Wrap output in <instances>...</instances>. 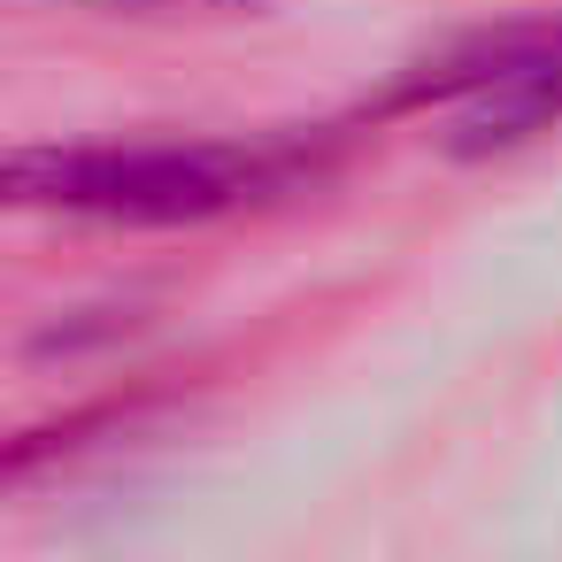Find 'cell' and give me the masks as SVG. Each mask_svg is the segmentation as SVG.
<instances>
[{"mask_svg": "<svg viewBox=\"0 0 562 562\" xmlns=\"http://www.w3.org/2000/svg\"><path fill=\"white\" fill-rule=\"evenodd\" d=\"M285 186V155L232 139H147V147H16L9 201L93 224H201Z\"/></svg>", "mask_w": 562, "mask_h": 562, "instance_id": "1", "label": "cell"}, {"mask_svg": "<svg viewBox=\"0 0 562 562\" xmlns=\"http://www.w3.org/2000/svg\"><path fill=\"white\" fill-rule=\"evenodd\" d=\"M554 124H562V24H547L524 47V63H508L493 86H477L454 109L447 155L454 162H485V155H508V147H524V139L554 132Z\"/></svg>", "mask_w": 562, "mask_h": 562, "instance_id": "2", "label": "cell"}, {"mask_svg": "<svg viewBox=\"0 0 562 562\" xmlns=\"http://www.w3.org/2000/svg\"><path fill=\"white\" fill-rule=\"evenodd\" d=\"M93 9H147V0H93Z\"/></svg>", "mask_w": 562, "mask_h": 562, "instance_id": "3", "label": "cell"}]
</instances>
